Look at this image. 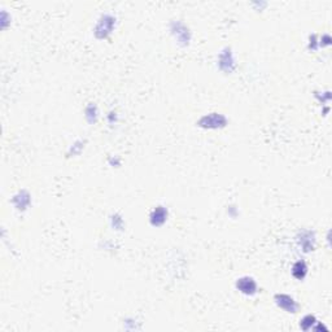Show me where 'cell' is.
Masks as SVG:
<instances>
[{"mask_svg": "<svg viewBox=\"0 0 332 332\" xmlns=\"http://www.w3.org/2000/svg\"><path fill=\"white\" fill-rule=\"evenodd\" d=\"M117 18L116 16H113L110 13H103L99 19H97L96 26H95V35L97 39H105L113 32V30L116 29Z\"/></svg>", "mask_w": 332, "mask_h": 332, "instance_id": "6da1fadb", "label": "cell"}, {"mask_svg": "<svg viewBox=\"0 0 332 332\" xmlns=\"http://www.w3.org/2000/svg\"><path fill=\"white\" fill-rule=\"evenodd\" d=\"M227 118L222 113H209V114H204L199 121L197 126H200L203 129L207 130H217L223 129L227 125Z\"/></svg>", "mask_w": 332, "mask_h": 332, "instance_id": "7a4b0ae2", "label": "cell"}, {"mask_svg": "<svg viewBox=\"0 0 332 332\" xmlns=\"http://www.w3.org/2000/svg\"><path fill=\"white\" fill-rule=\"evenodd\" d=\"M170 31L171 34H173V36L175 38V40L178 42V44L183 45V47L190 44L191 31L186 23H183L182 21H179V19L173 21V22L170 23Z\"/></svg>", "mask_w": 332, "mask_h": 332, "instance_id": "3957f363", "label": "cell"}, {"mask_svg": "<svg viewBox=\"0 0 332 332\" xmlns=\"http://www.w3.org/2000/svg\"><path fill=\"white\" fill-rule=\"evenodd\" d=\"M235 287L240 294L245 295V296H255V295L258 294V290H260L255 278L249 277V275L239 278L235 283Z\"/></svg>", "mask_w": 332, "mask_h": 332, "instance_id": "277c9868", "label": "cell"}, {"mask_svg": "<svg viewBox=\"0 0 332 332\" xmlns=\"http://www.w3.org/2000/svg\"><path fill=\"white\" fill-rule=\"evenodd\" d=\"M274 301L275 304H277V307L279 308V309L284 310L286 313L295 314L297 313V310L300 308L294 297L287 294H277L274 296Z\"/></svg>", "mask_w": 332, "mask_h": 332, "instance_id": "5b68a950", "label": "cell"}, {"mask_svg": "<svg viewBox=\"0 0 332 332\" xmlns=\"http://www.w3.org/2000/svg\"><path fill=\"white\" fill-rule=\"evenodd\" d=\"M218 66H220L221 70L229 71V73H231L235 69V57H234L231 48L226 47L221 51L220 56H218Z\"/></svg>", "mask_w": 332, "mask_h": 332, "instance_id": "8992f818", "label": "cell"}, {"mask_svg": "<svg viewBox=\"0 0 332 332\" xmlns=\"http://www.w3.org/2000/svg\"><path fill=\"white\" fill-rule=\"evenodd\" d=\"M297 245L303 249V252H312L316 248V235L312 231H303L296 236Z\"/></svg>", "mask_w": 332, "mask_h": 332, "instance_id": "52a82bcc", "label": "cell"}, {"mask_svg": "<svg viewBox=\"0 0 332 332\" xmlns=\"http://www.w3.org/2000/svg\"><path fill=\"white\" fill-rule=\"evenodd\" d=\"M169 217L168 208L164 207V205H157V207L153 208V210L149 214V222L152 226L155 227H161L162 225L166 223Z\"/></svg>", "mask_w": 332, "mask_h": 332, "instance_id": "ba28073f", "label": "cell"}, {"mask_svg": "<svg viewBox=\"0 0 332 332\" xmlns=\"http://www.w3.org/2000/svg\"><path fill=\"white\" fill-rule=\"evenodd\" d=\"M13 204H14V207H16L17 210L19 212H23V210L27 209V207L30 205V201H31V197H30V194L27 191L21 190L18 191L12 199Z\"/></svg>", "mask_w": 332, "mask_h": 332, "instance_id": "9c48e42d", "label": "cell"}, {"mask_svg": "<svg viewBox=\"0 0 332 332\" xmlns=\"http://www.w3.org/2000/svg\"><path fill=\"white\" fill-rule=\"evenodd\" d=\"M308 270H309L308 265L304 260H299V261H296L292 265V275L297 281H303L304 278L307 277Z\"/></svg>", "mask_w": 332, "mask_h": 332, "instance_id": "30bf717a", "label": "cell"}, {"mask_svg": "<svg viewBox=\"0 0 332 332\" xmlns=\"http://www.w3.org/2000/svg\"><path fill=\"white\" fill-rule=\"evenodd\" d=\"M84 117L90 123H95L99 118V109H97L96 104L90 103L84 109Z\"/></svg>", "mask_w": 332, "mask_h": 332, "instance_id": "8fae6325", "label": "cell"}, {"mask_svg": "<svg viewBox=\"0 0 332 332\" xmlns=\"http://www.w3.org/2000/svg\"><path fill=\"white\" fill-rule=\"evenodd\" d=\"M316 323H317L316 317L312 316V314H308V316H305L303 320L300 321V327L303 330H305V331H308V330L312 329L313 325H316Z\"/></svg>", "mask_w": 332, "mask_h": 332, "instance_id": "7c38bea8", "label": "cell"}, {"mask_svg": "<svg viewBox=\"0 0 332 332\" xmlns=\"http://www.w3.org/2000/svg\"><path fill=\"white\" fill-rule=\"evenodd\" d=\"M84 144H86V142H84V140H77V142L73 143V144H71V147H70V149H69V152H68L69 157H71V155H73V156L79 155V153L83 151Z\"/></svg>", "mask_w": 332, "mask_h": 332, "instance_id": "4fadbf2b", "label": "cell"}, {"mask_svg": "<svg viewBox=\"0 0 332 332\" xmlns=\"http://www.w3.org/2000/svg\"><path fill=\"white\" fill-rule=\"evenodd\" d=\"M110 225H112L113 230H122L125 222H123L122 217L119 216V214H113L110 217Z\"/></svg>", "mask_w": 332, "mask_h": 332, "instance_id": "5bb4252c", "label": "cell"}, {"mask_svg": "<svg viewBox=\"0 0 332 332\" xmlns=\"http://www.w3.org/2000/svg\"><path fill=\"white\" fill-rule=\"evenodd\" d=\"M330 43H331V38H330L329 34H325L320 38V45H322V47H327V45H330Z\"/></svg>", "mask_w": 332, "mask_h": 332, "instance_id": "9a60e30c", "label": "cell"}, {"mask_svg": "<svg viewBox=\"0 0 332 332\" xmlns=\"http://www.w3.org/2000/svg\"><path fill=\"white\" fill-rule=\"evenodd\" d=\"M108 121H109L110 125H114V123H117V113L116 112H109V114H108Z\"/></svg>", "mask_w": 332, "mask_h": 332, "instance_id": "2e32d148", "label": "cell"}]
</instances>
